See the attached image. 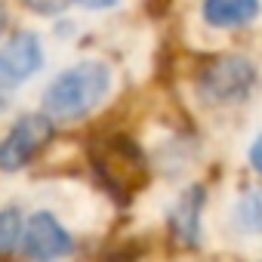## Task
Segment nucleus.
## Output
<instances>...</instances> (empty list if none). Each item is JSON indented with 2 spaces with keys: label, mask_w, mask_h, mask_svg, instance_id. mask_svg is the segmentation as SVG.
<instances>
[{
  "label": "nucleus",
  "mask_w": 262,
  "mask_h": 262,
  "mask_svg": "<svg viewBox=\"0 0 262 262\" xmlns=\"http://www.w3.org/2000/svg\"><path fill=\"white\" fill-rule=\"evenodd\" d=\"M50 139H53V120L47 114L22 117L7 133V139L0 142V170L4 173L22 170L25 164H31L37 158L40 148H47Z\"/></svg>",
  "instance_id": "nucleus-4"
},
{
  "label": "nucleus",
  "mask_w": 262,
  "mask_h": 262,
  "mask_svg": "<svg viewBox=\"0 0 262 262\" xmlns=\"http://www.w3.org/2000/svg\"><path fill=\"white\" fill-rule=\"evenodd\" d=\"M22 4H25L31 13H40V16H53V13L65 10L68 4H74V0H22Z\"/></svg>",
  "instance_id": "nucleus-11"
},
{
  "label": "nucleus",
  "mask_w": 262,
  "mask_h": 262,
  "mask_svg": "<svg viewBox=\"0 0 262 262\" xmlns=\"http://www.w3.org/2000/svg\"><path fill=\"white\" fill-rule=\"evenodd\" d=\"M259 0H204V19L216 28H237L253 22Z\"/></svg>",
  "instance_id": "nucleus-7"
},
{
  "label": "nucleus",
  "mask_w": 262,
  "mask_h": 262,
  "mask_svg": "<svg viewBox=\"0 0 262 262\" xmlns=\"http://www.w3.org/2000/svg\"><path fill=\"white\" fill-rule=\"evenodd\" d=\"M198 210H201V188L185 194L173 210V231L182 244H198Z\"/></svg>",
  "instance_id": "nucleus-8"
},
{
  "label": "nucleus",
  "mask_w": 262,
  "mask_h": 262,
  "mask_svg": "<svg viewBox=\"0 0 262 262\" xmlns=\"http://www.w3.org/2000/svg\"><path fill=\"white\" fill-rule=\"evenodd\" d=\"M111 86V71L108 65L102 62H80L68 71H62L47 96H43V108L50 117H59V120H74V117H83L90 114L108 93Z\"/></svg>",
  "instance_id": "nucleus-1"
},
{
  "label": "nucleus",
  "mask_w": 262,
  "mask_h": 262,
  "mask_svg": "<svg viewBox=\"0 0 262 262\" xmlns=\"http://www.w3.org/2000/svg\"><path fill=\"white\" fill-rule=\"evenodd\" d=\"M80 4H83L86 10H105V7H114L117 0H80Z\"/></svg>",
  "instance_id": "nucleus-13"
},
{
  "label": "nucleus",
  "mask_w": 262,
  "mask_h": 262,
  "mask_svg": "<svg viewBox=\"0 0 262 262\" xmlns=\"http://www.w3.org/2000/svg\"><path fill=\"white\" fill-rule=\"evenodd\" d=\"M0 25H4V10H0Z\"/></svg>",
  "instance_id": "nucleus-15"
},
{
  "label": "nucleus",
  "mask_w": 262,
  "mask_h": 262,
  "mask_svg": "<svg viewBox=\"0 0 262 262\" xmlns=\"http://www.w3.org/2000/svg\"><path fill=\"white\" fill-rule=\"evenodd\" d=\"M25 256L34 262H53L65 253H71V234L59 225V219L53 213H34L25 225V237H22Z\"/></svg>",
  "instance_id": "nucleus-5"
},
{
  "label": "nucleus",
  "mask_w": 262,
  "mask_h": 262,
  "mask_svg": "<svg viewBox=\"0 0 262 262\" xmlns=\"http://www.w3.org/2000/svg\"><path fill=\"white\" fill-rule=\"evenodd\" d=\"M250 164L262 173V136H256V142H253V148H250Z\"/></svg>",
  "instance_id": "nucleus-12"
},
{
  "label": "nucleus",
  "mask_w": 262,
  "mask_h": 262,
  "mask_svg": "<svg viewBox=\"0 0 262 262\" xmlns=\"http://www.w3.org/2000/svg\"><path fill=\"white\" fill-rule=\"evenodd\" d=\"M7 93H10V86H7L4 80H0V108H4V105H7Z\"/></svg>",
  "instance_id": "nucleus-14"
},
{
  "label": "nucleus",
  "mask_w": 262,
  "mask_h": 262,
  "mask_svg": "<svg viewBox=\"0 0 262 262\" xmlns=\"http://www.w3.org/2000/svg\"><path fill=\"white\" fill-rule=\"evenodd\" d=\"M22 237V216L16 210H0V256L10 253Z\"/></svg>",
  "instance_id": "nucleus-10"
},
{
  "label": "nucleus",
  "mask_w": 262,
  "mask_h": 262,
  "mask_svg": "<svg viewBox=\"0 0 262 262\" xmlns=\"http://www.w3.org/2000/svg\"><path fill=\"white\" fill-rule=\"evenodd\" d=\"M237 219L247 231H262V188L250 191L241 207H237Z\"/></svg>",
  "instance_id": "nucleus-9"
},
{
  "label": "nucleus",
  "mask_w": 262,
  "mask_h": 262,
  "mask_svg": "<svg viewBox=\"0 0 262 262\" xmlns=\"http://www.w3.org/2000/svg\"><path fill=\"white\" fill-rule=\"evenodd\" d=\"M43 65V53H40V40L31 31H19L13 34L4 50H0V80L10 90L25 83L37 68Z\"/></svg>",
  "instance_id": "nucleus-6"
},
{
  "label": "nucleus",
  "mask_w": 262,
  "mask_h": 262,
  "mask_svg": "<svg viewBox=\"0 0 262 262\" xmlns=\"http://www.w3.org/2000/svg\"><path fill=\"white\" fill-rule=\"evenodd\" d=\"M256 83V68L244 56H222L213 59L201 71V96L210 102H241Z\"/></svg>",
  "instance_id": "nucleus-3"
},
{
  "label": "nucleus",
  "mask_w": 262,
  "mask_h": 262,
  "mask_svg": "<svg viewBox=\"0 0 262 262\" xmlns=\"http://www.w3.org/2000/svg\"><path fill=\"white\" fill-rule=\"evenodd\" d=\"M90 161L99 173V179L108 185V191L120 201H129L145 182V164L139 148L126 136H108L93 145Z\"/></svg>",
  "instance_id": "nucleus-2"
}]
</instances>
